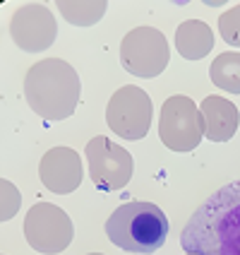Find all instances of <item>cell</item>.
<instances>
[{"instance_id": "16", "label": "cell", "mask_w": 240, "mask_h": 255, "mask_svg": "<svg viewBox=\"0 0 240 255\" xmlns=\"http://www.w3.org/2000/svg\"><path fill=\"white\" fill-rule=\"evenodd\" d=\"M19 202H22L19 190L7 178H2L0 181V222H10L19 210Z\"/></svg>"}, {"instance_id": "7", "label": "cell", "mask_w": 240, "mask_h": 255, "mask_svg": "<svg viewBox=\"0 0 240 255\" xmlns=\"http://www.w3.org/2000/svg\"><path fill=\"white\" fill-rule=\"evenodd\" d=\"M152 99L135 85H125L115 92L106 106V123L118 137L137 142L147 137L152 126Z\"/></svg>"}, {"instance_id": "3", "label": "cell", "mask_w": 240, "mask_h": 255, "mask_svg": "<svg viewBox=\"0 0 240 255\" xmlns=\"http://www.w3.org/2000/svg\"><path fill=\"white\" fill-rule=\"evenodd\" d=\"M108 241L125 253H156L168 236V219L154 202H125L106 219Z\"/></svg>"}, {"instance_id": "4", "label": "cell", "mask_w": 240, "mask_h": 255, "mask_svg": "<svg viewBox=\"0 0 240 255\" xmlns=\"http://www.w3.org/2000/svg\"><path fill=\"white\" fill-rule=\"evenodd\" d=\"M159 137L173 152H192L204 137V118L197 104L183 94L168 97L161 106Z\"/></svg>"}, {"instance_id": "12", "label": "cell", "mask_w": 240, "mask_h": 255, "mask_svg": "<svg viewBox=\"0 0 240 255\" xmlns=\"http://www.w3.org/2000/svg\"><path fill=\"white\" fill-rule=\"evenodd\" d=\"M175 48L187 60H202L214 48V34L202 19H187L175 29Z\"/></svg>"}, {"instance_id": "13", "label": "cell", "mask_w": 240, "mask_h": 255, "mask_svg": "<svg viewBox=\"0 0 240 255\" xmlns=\"http://www.w3.org/2000/svg\"><path fill=\"white\" fill-rule=\"evenodd\" d=\"M56 5L60 14L75 27H91L108 10L106 0H58Z\"/></svg>"}, {"instance_id": "8", "label": "cell", "mask_w": 240, "mask_h": 255, "mask_svg": "<svg viewBox=\"0 0 240 255\" xmlns=\"http://www.w3.org/2000/svg\"><path fill=\"white\" fill-rule=\"evenodd\" d=\"M86 164H89V176L99 190H120L130 183L132 178V154L123 144L108 140L106 135H96L86 142Z\"/></svg>"}, {"instance_id": "5", "label": "cell", "mask_w": 240, "mask_h": 255, "mask_svg": "<svg viewBox=\"0 0 240 255\" xmlns=\"http://www.w3.org/2000/svg\"><path fill=\"white\" fill-rule=\"evenodd\" d=\"M120 63L130 75L152 80L168 68L170 48L163 31L154 27H137L120 41Z\"/></svg>"}, {"instance_id": "14", "label": "cell", "mask_w": 240, "mask_h": 255, "mask_svg": "<svg viewBox=\"0 0 240 255\" xmlns=\"http://www.w3.org/2000/svg\"><path fill=\"white\" fill-rule=\"evenodd\" d=\"M209 77L219 89H226L231 94H240V53L228 51L214 58Z\"/></svg>"}, {"instance_id": "9", "label": "cell", "mask_w": 240, "mask_h": 255, "mask_svg": "<svg viewBox=\"0 0 240 255\" xmlns=\"http://www.w3.org/2000/svg\"><path fill=\"white\" fill-rule=\"evenodd\" d=\"M10 36L17 48L27 53H39L53 46L58 36V24L53 12L41 2L19 5L10 19Z\"/></svg>"}, {"instance_id": "1", "label": "cell", "mask_w": 240, "mask_h": 255, "mask_svg": "<svg viewBox=\"0 0 240 255\" xmlns=\"http://www.w3.org/2000/svg\"><path fill=\"white\" fill-rule=\"evenodd\" d=\"M180 246L199 255H240V181L199 205L180 234Z\"/></svg>"}, {"instance_id": "10", "label": "cell", "mask_w": 240, "mask_h": 255, "mask_svg": "<svg viewBox=\"0 0 240 255\" xmlns=\"http://www.w3.org/2000/svg\"><path fill=\"white\" fill-rule=\"evenodd\" d=\"M82 159L70 147H53L43 154L39 164V178L41 183L56 193V195H68L82 185Z\"/></svg>"}, {"instance_id": "15", "label": "cell", "mask_w": 240, "mask_h": 255, "mask_svg": "<svg viewBox=\"0 0 240 255\" xmlns=\"http://www.w3.org/2000/svg\"><path fill=\"white\" fill-rule=\"evenodd\" d=\"M219 31H221V39L226 43L240 48V2L219 17Z\"/></svg>"}, {"instance_id": "6", "label": "cell", "mask_w": 240, "mask_h": 255, "mask_svg": "<svg viewBox=\"0 0 240 255\" xmlns=\"http://www.w3.org/2000/svg\"><path fill=\"white\" fill-rule=\"evenodd\" d=\"M75 227L68 212L51 202H36L24 217V239L43 255L63 253L72 243Z\"/></svg>"}, {"instance_id": "11", "label": "cell", "mask_w": 240, "mask_h": 255, "mask_svg": "<svg viewBox=\"0 0 240 255\" xmlns=\"http://www.w3.org/2000/svg\"><path fill=\"white\" fill-rule=\"evenodd\" d=\"M202 118H204V137L212 142H228L240 126V111L233 101L212 94L202 101Z\"/></svg>"}, {"instance_id": "2", "label": "cell", "mask_w": 240, "mask_h": 255, "mask_svg": "<svg viewBox=\"0 0 240 255\" xmlns=\"http://www.w3.org/2000/svg\"><path fill=\"white\" fill-rule=\"evenodd\" d=\"M80 75L63 58L34 63L24 75V97L29 109L43 121H65L80 104Z\"/></svg>"}, {"instance_id": "18", "label": "cell", "mask_w": 240, "mask_h": 255, "mask_svg": "<svg viewBox=\"0 0 240 255\" xmlns=\"http://www.w3.org/2000/svg\"><path fill=\"white\" fill-rule=\"evenodd\" d=\"M89 255H103V253H89Z\"/></svg>"}, {"instance_id": "17", "label": "cell", "mask_w": 240, "mask_h": 255, "mask_svg": "<svg viewBox=\"0 0 240 255\" xmlns=\"http://www.w3.org/2000/svg\"><path fill=\"white\" fill-rule=\"evenodd\" d=\"M185 255H199V253H185Z\"/></svg>"}]
</instances>
